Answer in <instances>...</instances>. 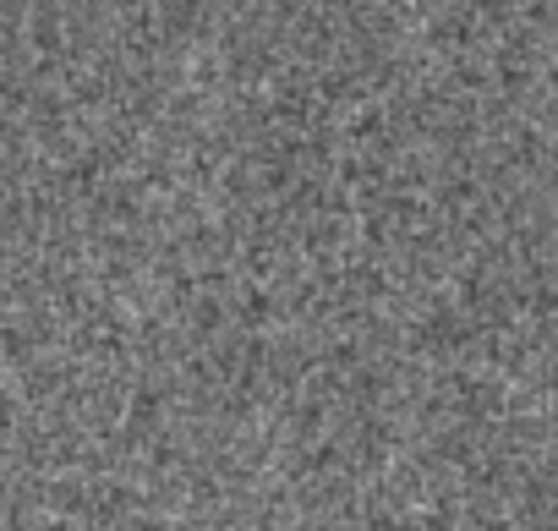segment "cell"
<instances>
[]
</instances>
